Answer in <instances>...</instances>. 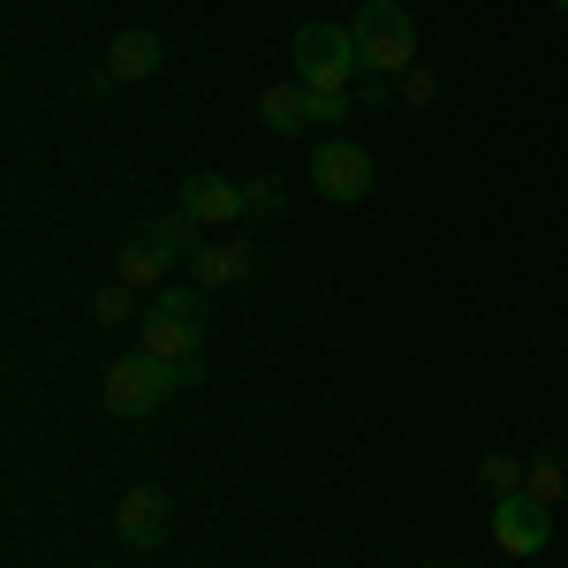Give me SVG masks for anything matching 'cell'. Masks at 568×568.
Returning <instances> with one entry per match:
<instances>
[{"label":"cell","instance_id":"cell-1","mask_svg":"<svg viewBox=\"0 0 568 568\" xmlns=\"http://www.w3.org/2000/svg\"><path fill=\"white\" fill-rule=\"evenodd\" d=\"M197 349H205V288H160L152 311H144V356L175 364L182 379H190Z\"/></svg>","mask_w":568,"mask_h":568},{"label":"cell","instance_id":"cell-2","mask_svg":"<svg viewBox=\"0 0 568 568\" xmlns=\"http://www.w3.org/2000/svg\"><path fill=\"white\" fill-rule=\"evenodd\" d=\"M349 39H356V53H364V77H402L409 61H425V53H417V23H409L402 0H364Z\"/></svg>","mask_w":568,"mask_h":568},{"label":"cell","instance_id":"cell-3","mask_svg":"<svg viewBox=\"0 0 568 568\" xmlns=\"http://www.w3.org/2000/svg\"><path fill=\"white\" fill-rule=\"evenodd\" d=\"M288 61H296V77L311 91H356L364 84V53L342 23H304L296 39H288Z\"/></svg>","mask_w":568,"mask_h":568},{"label":"cell","instance_id":"cell-4","mask_svg":"<svg viewBox=\"0 0 568 568\" xmlns=\"http://www.w3.org/2000/svg\"><path fill=\"white\" fill-rule=\"evenodd\" d=\"M175 387H182V372L160 364V356H144V349L106 364V409H114V417H152V409H168Z\"/></svg>","mask_w":568,"mask_h":568},{"label":"cell","instance_id":"cell-5","mask_svg":"<svg viewBox=\"0 0 568 568\" xmlns=\"http://www.w3.org/2000/svg\"><path fill=\"white\" fill-rule=\"evenodd\" d=\"M190 281L205 288V296H227V288H251L258 281V243L243 235V227H227V235H213L197 258H190Z\"/></svg>","mask_w":568,"mask_h":568},{"label":"cell","instance_id":"cell-6","mask_svg":"<svg viewBox=\"0 0 568 568\" xmlns=\"http://www.w3.org/2000/svg\"><path fill=\"white\" fill-rule=\"evenodd\" d=\"M546 538H554V508H546V500H530V493L493 500V546H500L508 561H538Z\"/></svg>","mask_w":568,"mask_h":568},{"label":"cell","instance_id":"cell-7","mask_svg":"<svg viewBox=\"0 0 568 568\" xmlns=\"http://www.w3.org/2000/svg\"><path fill=\"white\" fill-rule=\"evenodd\" d=\"M114 538L136 546V554L168 546V538H175V500H168L160 485H130V493L114 500Z\"/></svg>","mask_w":568,"mask_h":568},{"label":"cell","instance_id":"cell-8","mask_svg":"<svg viewBox=\"0 0 568 568\" xmlns=\"http://www.w3.org/2000/svg\"><path fill=\"white\" fill-rule=\"evenodd\" d=\"M311 190L334 197V205H356V197H372V160L356 152L349 136H326V144L311 152Z\"/></svg>","mask_w":568,"mask_h":568},{"label":"cell","instance_id":"cell-9","mask_svg":"<svg viewBox=\"0 0 568 568\" xmlns=\"http://www.w3.org/2000/svg\"><path fill=\"white\" fill-rule=\"evenodd\" d=\"M160 61H168V45H160V31H144V23H130V31H114L106 39V53H99V84H152L160 77Z\"/></svg>","mask_w":568,"mask_h":568},{"label":"cell","instance_id":"cell-10","mask_svg":"<svg viewBox=\"0 0 568 568\" xmlns=\"http://www.w3.org/2000/svg\"><path fill=\"white\" fill-rule=\"evenodd\" d=\"M190 220H205V227H243L251 220V205H243V182L235 175H182V197H175Z\"/></svg>","mask_w":568,"mask_h":568},{"label":"cell","instance_id":"cell-11","mask_svg":"<svg viewBox=\"0 0 568 568\" xmlns=\"http://www.w3.org/2000/svg\"><path fill=\"white\" fill-rule=\"evenodd\" d=\"M258 130H273V136L311 130V84L304 77H281V84L258 91Z\"/></svg>","mask_w":568,"mask_h":568},{"label":"cell","instance_id":"cell-12","mask_svg":"<svg viewBox=\"0 0 568 568\" xmlns=\"http://www.w3.org/2000/svg\"><path fill=\"white\" fill-rule=\"evenodd\" d=\"M114 281H130V288H168V251L136 227L130 243H122V258H114Z\"/></svg>","mask_w":568,"mask_h":568},{"label":"cell","instance_id":"cell-13","mask_svg":"<svg viewBox=\"0 0 568 568\" xmlns=\"http://www.w3.org/2000/svg\"><path fill=\"white\" fill-rule=\"evenodd\" d=\"M144 235L168 251V265H190L197 251H205V220H190L182 205H175V213H160V220H144Z\"/></svg>","mask_w":568,"mask_h":568},{"label":"cell","instance_id":"cell-14","mask_svg":"<svg viewBox=\"0 0 568 568\" xmlns=\"http://www.w3.org/2000/svg\"><path fill=\"white\" fill-rule=\"evenodd\" d=\"M530 500H546V508H561L568 500V447H546V455H530Z\"/></svg>","mask_w":568,"mask_h":568},{"label":"cell","instance_id":"cell-15","mask_svg":"<svg viewBox=\"0 0 568 568\" xmlns=\"http://www.w3.org/2000/svg\"><path fill=\"white\" fill-rule=\"evenodd\" d=\"M470 478H478L485 500H508V493H524V485H530V463H524V455H485Z\"/></svg>","mask_w":568,"mask_h":568},{"label":"cell","instance_id":"cell-16","mask_svg":"<svg viewBox=\"0 0 568 568\" xmlns=\"http://www.w3.org/2000/svg\"><path fill=\"white\" fill-rule=\"evenodd\" d=\"M394 106H409V114L439 106V69H433V61H409V69L394 77Z\"/></svg>","mask_w":568,"mask_h":568},{"label":"cell","instance_id":"cell-17","mask_svg":"<svg viewBox=\"0 0 568 568\" xmlns=\"http://www.w3.org/2000/svg\"><path fill=\"white\" fill-rule=\"evenodd\" d=\"M130 311H136V288H130V281H106V288H91V318H99V326H122Z\"/></svg>","mask_w":568,"mask_h":568},{"label":"cell","instance_id":"cell-18","mask_svg":"<svg viewBox=\"0 0 568 568\" xmlns=\"http://www.w3.org/2000/svg\"><path fill=\"white\" fill-rule=\"evenodd\" d=\"M349 114H364L349 91H311V122H318V130H342Z\"/></svg>","mask_w":568,"mask_h":568},{"label":"cell","instance_id":"cell-19","mask_svg":"<svg viewBox=\"0 0 568 568\" xmlns=\"http://www.w3.org/2000/svg\"><path fill=\"white\" fill-rule=\"evenodd\" d=\"M243 205H251V220H273L281 213V182L273 175H243Z\"/></svg>","mask_w":568,"mask_h":568},{"label":"cell","instance_id":"cell-20","mask_svg":"<svg viewBox=\"0 0 568 568\" xmlns=\"http://www.w3.org/2000/svg\"><path fill=\"white\" fill-rule=\"evenodd\" d=\"M433 568H455V561H433Z\"/></svg>","mask_w":568,"mask_h":568},{"label":"cell","instance_id":"cell-21","mask_svg":"<svg viewBox=\"0 0 568 568\" xmlns=\"http://www.w3.org/2000/svg\"><path fill=\"white\" fill-rule=\"evenodd\" d=\"M554 8H568V0H554Z\"/></svg>","mask_w":568,"mask_h":568}]
</instances>
